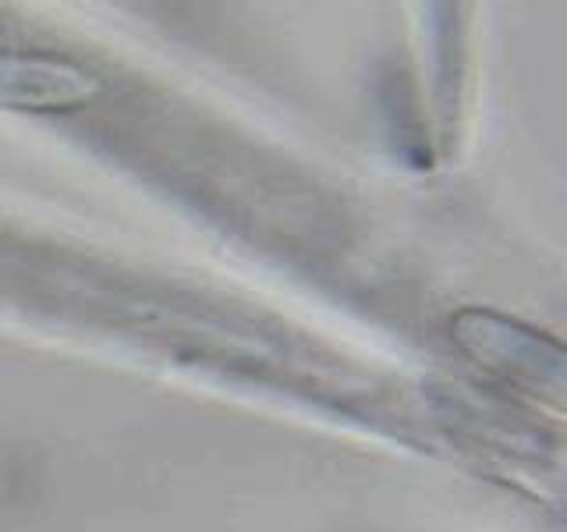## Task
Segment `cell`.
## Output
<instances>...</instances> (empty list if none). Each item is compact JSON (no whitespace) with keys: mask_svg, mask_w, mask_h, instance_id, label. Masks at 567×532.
<instances>
[{"mask_svg":"<svg viewBox=\"0 0 567 532\" xmlns=\"http://www.w3.org/2000/svg\"><path fill=\"white\" fill-rule=\"evenodd\" d=\"M100 93L89 71L35 53H0V106L4 111H58Z\"/></svg>","mask_w":567,"mask_h":532,"instance_id":"cell-1","label":"cell"}]
</instances>
